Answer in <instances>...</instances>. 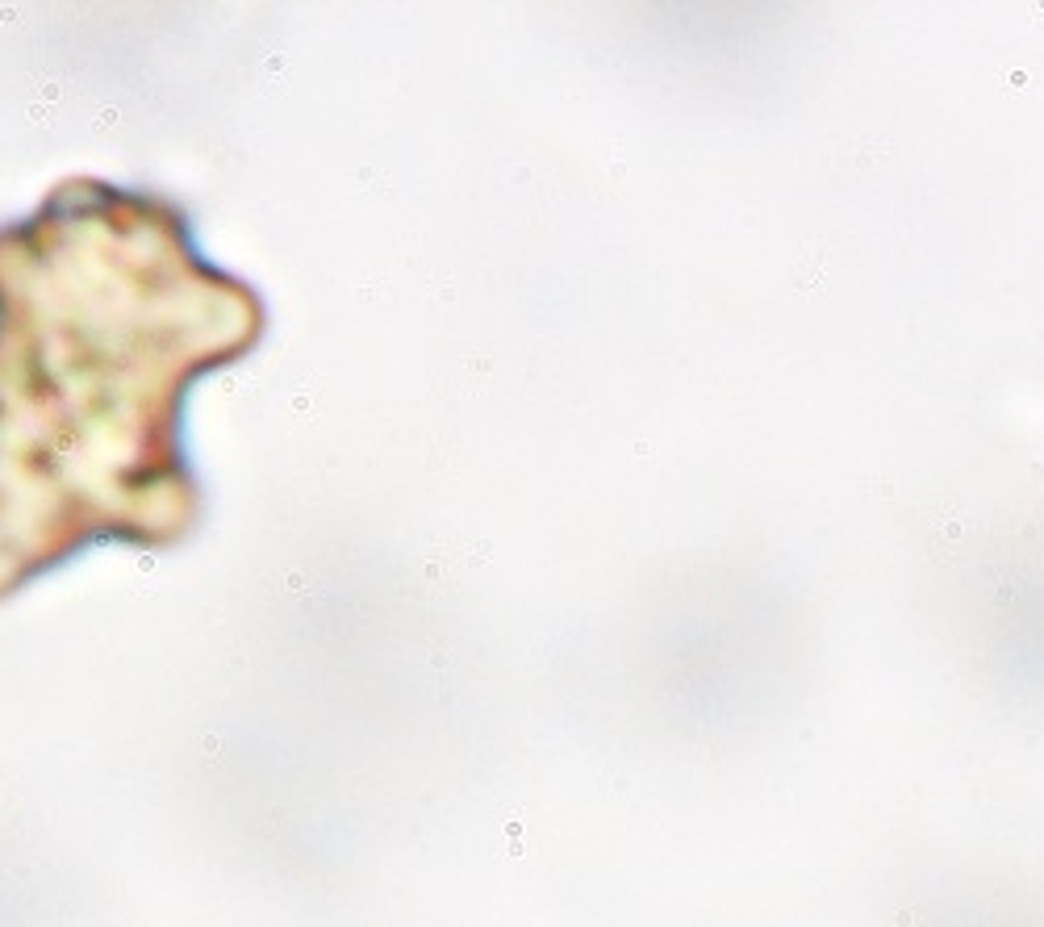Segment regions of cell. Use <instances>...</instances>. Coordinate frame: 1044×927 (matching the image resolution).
Here are the masks:
<instances>
[{
    "instance_id": "6da1fadb",
    "label": "cell",
    "mask_w": 1044,
    "mask_h": 927,
    "mask_svg": "<svg viewBox=\"0 0 1044 927\" xmlns=\"http://www.w3.org/2000/svg\"><path fill=\"white\" fill-rule=\"evenodd\" d=\"M264 330L255 284L155 188L71 176L0 226V602L97 543L201 527L184 401Z\"/></svg>"
}]
</instances>
